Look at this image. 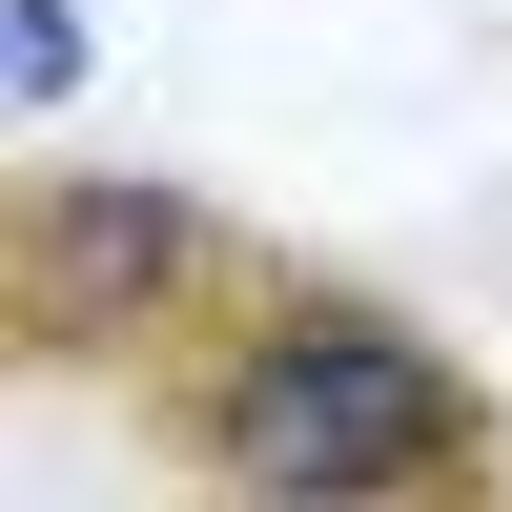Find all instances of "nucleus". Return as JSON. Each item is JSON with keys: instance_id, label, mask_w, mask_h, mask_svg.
Returning <instances> with one entry per match:
<instances>
[{"instance_id": "obj_1", "label": "nucleus", "mask_w": 512, "mask_h": 512, "mask_svg": "<svg viewBox=\"0 0 512 512\" xmlns=\"http://www.w3.org/2000/svg\"><path fill=\"white\" fill-rule=\"evenodd\" d=\"M205 451H226L246 492H410V472L451 451V369L410 349V328H349V308H308V328H267V349L226 369Z\"/></svg>"}, {"instance_id": "obj_2", "label": "nucleus", "mask_w": 512, "mask_h": 512, "mask_svg": "<svg viewBox=\"0 0 512 512\" xmlns=\"http://www.w3.org/2000/svg\"><path fill=\"white\" fill-rule=\"evenodd\" d=\"M41 267H62V308H164V287L205 267V205H164V185H62V205H41Z\"/></svg>"}, {"instance_id": "obj_3", "label": "nucleus", "mask_w": 512, "mask_h": 512, "mask_svg": "<svg viewBox=\"0 0 512 512\" xmlns=\"http://www.w3.org/2000/svg\"><path fill=\"white\" fill-rule=\"evenodd\" d=\"M0 41H21V103H62V62H82V21H62V0H21Z\"/></svg>"}]
</instances>
